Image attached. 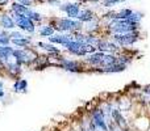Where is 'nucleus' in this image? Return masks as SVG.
Listing matches in <instances>:
<instances>
[{"label": "nucleus", "mask_w": 150, "mask_h": 131, "mask_svg": "<svg viewBox=\"0 0 150 131\" xmlns=\"http://www.w3.org/2000/svg\"><path fill=\"white\" fill-rule=\"evenodd\" d=\"M107 29L112 34H125L130 32H137L140 29V24L128 20H113L107 24Z\"/></svg>", "instance_id": "1"}, {"label": "nucleus", "mask_w": 150, "mask_h": 131, "mask_svg": "<svg viewBox=\"0 0 150 131\" xmlns=\"http://www.w3.org/2000/svg\"><path fill=\"white\" fill-rule=\"evenodd\" d=\"M54 28L59 33H76L82 30L83 22H80L78 18H70V17H58L54 21Z\"/></svg>", "instance_id": "2"}, {"label": "nucleus", "mask_w": 150, "mask_h": 131, "mask_svg": "<svg viewBox=\"0 0 150 131\" xmlns=\"http://www.w3.org/2000/svg\"><path fill=\"white\" fill-rule=\"evenodd\" d=\"M13 58L23 66H30L36 63V60L38 59V55L29 47H24V49L13 50Z\"/></svg>", "instance_id": "3"}, {"label": "nucleus", "mask_w": 150, "mask_h": 131, "mask_svg": "<svg viewBox=\"0 0 150 131\" xmlns=\"http://www.w3.org/2000/svg\"><path fill=\"white\" fill-rule=\"evenodd\" d=\"M11 16L13 17L16 22V26L18 29H21L23 32H26L28 34H33L36 32V22H34L32 18L26 17L24 15H20V13H15V12H9Z\"/></svg>", "instance_id": "4"}, {"label": "nucleus", "mask_w": 150, "mask_h": 131, "mask_svg": "<svg viewBox=\"0 0 150 131\" xmlns=\"http://www.w3.org/2000/svg\"><path fill=\"white\" fill-rule=\"evenodd\" d=\"M112 41L117 43L120 47L133 46L136 42L140 41V33L137 32H130L125 34H112Z\"/></svg>", "instance_id": "5"}, {"label": "nucleus", "mask_w": 150, "mask_h": 131, "mask_svg": "<svg viewBox=\"0 0 150 131\" xmlns=\"http://www.w3.org/2000/svg\"><path fill=\"white\" fill-rule=\"evenodd\" d=\"M66 49V51H69L70 54L75 55V57H86L87 55V50H86V45L82 43V42L76 41V39H73V41H70L69 43H66L65 46H63Z\"/></svg>", "instance_id": "6"}, {"label": "nucleus", "mask_w": 150, "mask_h": 131, "mask_svg": "<svg viewBox=\"0 0 150 131\" xmlns=\"http://www.w3.org/2000/svg\"><path fill=\"white\" fill-rule=\"evenodd\" d=\"M58 66H61V68H63L65 71L74 72V74H78V72L82 71L80 62L74 59H69V58L65 57H58Z\"/></svg>", "instance_id": "7"}, {"label": "nucleus", "mask_w": 150, "mask_h": 131, "mask_svg": "<svg viewBox=\"0 0 150 131\" xmlns=\"http://www.w3.org/2000/svg\"><path fill=\"white\" fill-rule=\"evenodd\" d=\"M59 9L62 11L63 13H66V16L70 18H78L80 12V3H62L59 5Z\"/></svg>", "instance_id": "8"}, {"label": "nucleus", "mask_w": 150, "mask_h": 131, "mask_svg": "<svg viewBox=\"0 0 150 131\" xmlns=\"http://www.w3.org/2000/svg\"><path fill=\"white\" fill-rule=\"evenodd\" d=\"M98 50L105 53V54H117V53H120L121 47L117 43H115L112 39L111 41L109 39H100V42L98 45Z\"/></svg>", "instance_id": "9"}, {"label": "nucleus", "mask_w": 150, "mask_h": 131, "mask_svg": "<svg viewBox=\"0 0 150 131\" xmlns=\"http://www.w3.org/2000/svg\"><path fill=\"white\" fill-rule=\"evenodd\" d=\"M104 55H105V53L99 51V50H98V51L92 53V54L86 55V57H84V62L87 63V64H90V66L96 67V68H98V67L101 64V60H103Z\"/></svg>", "instance_id": "10"}, {"label": "nucleus", "mask_w": 150, "mask_h": 131, "mask_svg": "<svg viewBox=\"0 0 150 131\" xmlns=\"http://www.w3.org/2000/svg\"><path fill=\"white\" fill-rule=\"evenodd\" d=\"M73 39H74V34L71 33H59V34H53L52 37H49V42L62 45V46H65L66 43H69Z\"/></svg>", "instance_id": "11"}, {"label": "nucleus", "mask_w": 150, "mask_h": 131, "mask_svg": "<svg viewBox=\"0 0 150 131\" xmlns=\"http://www.w3.org/2000/svg\"><path fill=\"white\" fill-rule=\"evenodd\" d=\"M99 29H100V18L96 17V16L92 20L87 21V22H83V26H82V30L88 34H93L95 32H98Z\"/></svg>", "instance_id": "12"}, {"label": "nucleus", "mask_w": 150, "mask_h": 131, "mask_svg": "<svg viewBox=\"0 0 150 131\" xmlns=\"http://www.w3.org/2000/svg\"><path fill=\"white\" fill-rule=\"evenodd\" d=\"M0 26L4 30H15L16 22L13 20V17L11 16V13H3V15H0Z\"/></svg>", "instance_id": "13"}, {"label": "nucleus", "mask_w": 150, "mask_h": 131, "mask_svg": "<svg viewBox=\"0 0 150 131\" xmlns=\"http://www.w3.org/2000/svg\"><path fill=\"white\" fill-rule=\"evenodd\" d=\"M37 47L40 49H44L46 53H49L50 55H59L61 54V50L58 47L54 46V43H46V42H37Z\"/></svg>", "instance_id": "14"}, {"label": "nucleus", "mask_w": 150, "mask_h": 131, "mask_svg": "<svg viewBox=\"0 0 150 131\" xmlns=\"http://www.w3.org/2000/svg\"><path fill=\"white\" fill-rule=\"evenodd\" d=\"M38 34L41 37H45V38L52 37L53 34H55L54 25H53V24H44V25H41V28H40V30H38Z\"/></svg>", "instance_id": "15"}, {"label": "nucleus", "mask_w": 150, "mask_h": 131, "mask_svg": "<svg viewBox=\"0 0 150 131\" xmlns=\"http://www.w3.org/2000/svg\"><path fill=\"white\" fill-rule=\"evenodd\" d=\"M93 17H95L93 11H91L90 8H82L79 12V16H78V20H79L80 22H87V21L92 20Z\"/></svg>", "instance_id": "16"}, {"label": "nucleus", "mask_w": 150, "mask_h": 131, "mask_svg": "<svg viewBox=\"0 0 150 131\" xmlns=\"http://www.w3.org/2000/svg\"><path fill=\"white\" fill-rule=\"evenodd\" d=\"M28 88V81L25 79H17L13 84V92H17V93H26Z\"/></svg>", "instance_id": "17"}, {"label": "nucleus", "mask_w": 150, "mask_h": 131, "mask_svg": "<svg viewBox=\"0 0 150 131\" xmlns=\"http://www.w3.org/2000/svg\"><path fill=\"white\" fill-rule=\"evenodd\" d=\"M125 68H127V64H122V63H120L119 60H117V63H115V64H112L111 67H108V68L103 69V74H116V72H122L125 71Z\"/></svg>", "instance_id": "18"}, {"label": "nucleus", "mask_w": 150, "mask_h": 131, "mask_svg": "<svg viewBox=\"0 0 150 131\" xmlns=\"http://www.w3.org/2000/svg\"><path fill=\"white\" fill-rule=\"evenodd\" d=\"M29 8L30 7H25V5H23L21 3H18V1H13L12 4H11V12L20 13V15L26 16V12H28Z\"/></svg>", "instance_id": "19"}, {"label": "nucleus", "mask_w": 150, "mask_h": 131, "mask_svg": "<svg viewBox=\"0 0 150 131\" xmlns=\"http://www.w3.org/2000/svg\"><path fill=\"white\" fill-rule=\"evenodd\" d=\"M133 9L132 8H122L119 12H116V20H128L132 16Z\"/></svg>", "instance_id": "20"}, {"label": "nucleus", "mask_w": 150, "mask_h": 131, "mask_svg": "<svg viewBox=\"0 0 150 131\" xmlns=\"http://www.w3.org/2000/svg\"><path fill=\"white\" fill-rule=\"evenodd\" d=\"M26 17L32 18V20L34 21V22H41L42 20H44V17H42V15L40 12H37V11H34L33 8H29L28 12H26Z\"/></svg>", "instance_id": "21"}, {"label": "nucleus", "mask_w": 150, "mask_h": 131, "mask_svg": "<svg viewBox=\"0 0 150 131\" xmlns=\"http://www.w3.org/2000/svg\"><path fill=\"white\" fill-rule=\"evenodd\" d=\"M117 106H119V109L121 111H128L130 110V106H132V101L129 100V98H120L119 102H117Z\"/></svg>", "instance_id": "22"}, {"label": "nucleus", "mask_w": 150, "mask_h": 131, "mask_svg": "<svg viewBox=\"0 0 150 131\" xmlns=\"http://www.w3.org/2000/svg\"><path fill=\"white\" fill-rule=\"evenodd\" d=\"M11 42L17 47H28V45L30 43V37H24V38H18V39H11Z\"/></svg>", "instance_id": "23"}, {"label": "nucleus", "mask_w": 150, "mask_h": 131, "mask_svg": "<svg viewBox=\"0 0 150 131\" xmlns=\"http://www.w3.org/2000/svg\"><path fill=\"white\" fill-rule=\"evenodd\" d=\"M125 0H101V5L104 8H112L115 5H119L121 3H124Z\"/></svg>", "instance_id": "24"}, {"label": "nucleus", "mask_w": 150, "mask_h": 131, "mask_svg": "<svg viewBox=\"0 0 150 131\" xmlns=\"http://www.w3.org/2000/svg\"><path fill=\"white\" fill-rule=\"evenodd\" d=\"M144 18V13L142 12H138V11H133L132 16L129 17L130 21H133V22H137V24H141V20Z\"/></svg>", "instance_id": "25"}, {"label": "nucleus", "mask_w": 150, "mask_h": 131, "mask_svg": "<svg viewBox=\"0 0 150 131\" xmlns=\"http://www.w3.org/2000/svg\"><path fill=\"white\" fill-rule=\"evenodd\" d=\"M142 97L146 98V102H150V84L142 88Z\"/></svg>", "instance_id": "26"}, {"label": "nucleus", "mask_w": 150, "mask_h": 131, "mask_svg": "<svg viewBox=\"0 0 150 131\" xmlns=\"http://www.w3.org/2000/svg\"><path fill=\"white\" fill-rule=\"evenodd\" d=\"M9 36H11V39H18V38H24V37H26V36H24L21 32H17V30H12Z\"/></svg>", "instance_id": "27"}, {"label": "nucleus", "mask_w": 150, "mask_h": 131, "mask_svg": "<svg viewBox=\"0 0 150 131\" xmlns=\"http://www.w3.org/2000/svg\"><path fill=\"white\" fill-rule=\"evenodd\" d=\"M13 1H18L21 3L23 5H25V7H34V3L37 1V0H13Z\"/></svg>", "instance_id": "28"}, {"label": "nucleus", "mask_w": 150, "mask_h": 131, "mask_svg": "<svg viewBox=\"0 0 150 131\" xmlns=\"http://www.w3.org/2000/svg\"><path fill=\"white\" fill-rule=\"evenodd\" d=\"M47 4L52 7H59L62 3H61V0H47Z\"/></svg>", "instance_id": "29"}, {"label": "nucleus", "mask_w": 150, "mask_h": 131, "mask_svg": "<svg viewBox=\"0 0 150 131\" xmlns=\"http://www.w3.org/2000/svg\"><path fill=\"white\" fill-rule=\"evenodd\" d=\"M83 3H96V1H99V0H82Z\"/></svg>", "instance_id": "30"}, {"label": "nucleus", "mask_w": 150, "mask_h": 131, "mask_svg": "<svg viewBox=\"0 0 150 131\" xmlns=\"http://www.w3.org/2000/svg\"><path fill=\"white\" fill-rule=\"evenodd\" d=\"M4 95H5V93H4V90H0V98H3V97H4Z\"/></svg>", "instance_id": "31"}, {"label": "nucleus", "mask_w": 150, "mask_h": 131, "mask_svg": "<svg viewBox=\"0 0 150 131\" xmlns=\"http://www.w3.org/2000/svg\"><path fill=\"white\" fill-rule=\"evenodd\" d=\"M7 3H8V0H0V5H1V4H7Z\"/></svg>", "instance_id": "32"}, {"label": "nucleus", "mask_w": 150, "mask_h": 131, "mask_svg": "<svg viewBox=\"0 0 150 131\" xmlns=\"http://www.w3.org/2000/svg\"><path fill=\"white\" fill-rule=\"evenodd\" d=\"M0 32H1V30H0Z\"/></svg>", "instance_id": "33"}]
</instances>
